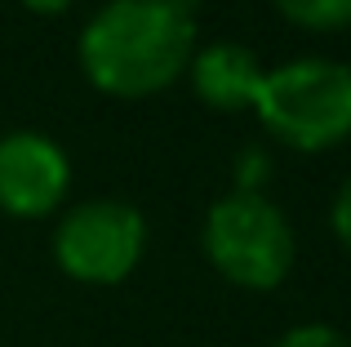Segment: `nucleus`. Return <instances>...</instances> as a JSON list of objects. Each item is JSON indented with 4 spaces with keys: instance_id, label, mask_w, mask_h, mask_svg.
I'll return each instance as SVG.
<instances>
[{
    "instance_id": "nucleus-1",
    "label": "nucleus",
    "mask_w": 351,
    "mask_h": 347,
    "mask_svg": "<svg viewBox=\"0 0 351 347\" xmlns=\"http://www.w3.org/2000/svg\"><path fill=\"white\" fill-rule=\"evenodd\" d=\"M80 71L98 94L152 98L187 71L196 53L191 9L169 0H112L80 32Z\"/></svg>"
},
{
    "instance_id": "nucleus-2",
    "label": "nucleus",
    "mask_w": 351,
    "mask_h": 347,
    "mask_svg": "<svg viewBox=\"0 0 351 347\" xmlns=\"http://www.w3.org/2000/svg\"><path fill=\"white\" fill-rule=\"evenodd\" d=\"M254 112L289 152H329L351 139V67L334 58H293L263 76Z\"/></svg>"
},
{
    "instance_id": "nucleus-3",
    "label": "nucleus",
    "mask_w": 351,
    "mask_h": 347,
    "mask_svg": "<svg viewBox=\"0 0 351 347\" xmlns=\"http://www.w3.org/2000/svg\"><path fill=\"white\" fill-rule=\"evenodd\" d=\"M200 241H205V259L214 263L218 276L240 289H254V294L285 285L298 259L289 218L263 191L232 187L227 196H218L205 214Z\"/></svg>"
},
{
    "instance_id": "nucleus-4",
    "label": "nucleus",
    "mask_w": 351,
    "mask_h": 347,
    "mask_svg": "<svg viewBox=\"0 0 351 347\" xmlns=\"http://www.w3.org/2000/svg\"><path fill=\"white\" fill-rule=\"evenodd\" d=\"M147 254V218L129 200H85L53 227V263L80 285H120Z\"/></svg>"
},
{
    "instance_id": "nucleus-5",
    "label": "nucleus",
    "mask_w": 351,
    "mask_h": 347,
    "mask_svg": "<svg viewBox=\"0 0 351 347\" xmlns=\"http://www.w3.org/2000/svg\"><path fill=\"white\" fill-rule=\"evenodd\" d=\"M71 187V160L53 139L18 130L0 139V209L14 218H49Z\"/></svg>"
},
{
    "instance_id": "nucleus-6",
    "label": "nucleus",
    "mask_w": 351,
    "mask_h": 347,
    "mask_svg": "<svg viewBox=\"0 0 351 347\" xmlns=\"http://www.w3.org/2000/svg\"><path fill=\"white\" fill-rule=\"evenodd\" d=\"M267 67L254 58V49L236 40H214L209 49L191 53L187 62V80L191 94L200 98L214 112H240V107L258 103V89H263Z\"/></svg>"
},
{
    "instance_id": "nucleus-7",
    "label": "nucleus",
    "mask_w": 351,
    "mask_h": 347,
    "mask_svg": "<svg viewBox=\"0 0 351 347\" xmlns=\"http://www.w3.org/2000/svg\"><path fill=\"white\" fill-rule=\"evenodd\" d=\"M302 32H343L351 27V0H271Z\"/></svg>"
},
{
    "instance_id": "nucleus-8",
    "label": "nucleus",
    "mask_w": 351,
    "mask_h": 347,
    "mask_svg": "<svg viewBox=\"0 0 351 347\" xmlns=\"http://www.w3.org/2000/svg\"><path fill=\"white\" fill-rule=\"evenodd\" d=\"M271 347H351V343H347V334L334 330V325L311 321V325H293V330H285Z\"/></svg>"
},
{
    "instance_id": "nucleus-9",
    "label": "nucleus",
    "mask_w": 351,
    "mask_h": 347,
    "mask_svg": "<svg viewBox=\"0 0 351 347\" xmlns=\"http://www.w3.org/2000/svg\"><path fill=\"white\" fill-rule=\"evenodd\" d=\"M329 227H334V236H338V245L351 254V178L338 187V196H334V209H329Z\"/></svg>"
},
{
    "instance_id": "nucleus-10",
    "label": "nucleus",
    "mask_w": 351,
    "mask_h": 347,
    "mask_svg": "<svg viewBox=\"0 0 351 347\" xmlns=\"http://www.w3.org/2000/svg\"><path fill=\"white\" fill-rule=\"evenodd\" d=\"M18 5H27L32 14H40V18H53V14H62V9H71L76 0H18Z\"/></svg>"
},
{
    "instance_id": "nucleus-11",
    "label": "nucleus",
    "mask_w": 351,
    "mask_h": 347,
    "mask_svg": "<svg viewBox=\"0 0 351 347\" xmlns=\"http://www.w3.org/2000/svg\"><path fill=\"white\" fill-rule=\"evenodd\" d=\"M169 5H178V9H191V5H196V0H169Z\"/></svg>"
}]
</instances>
